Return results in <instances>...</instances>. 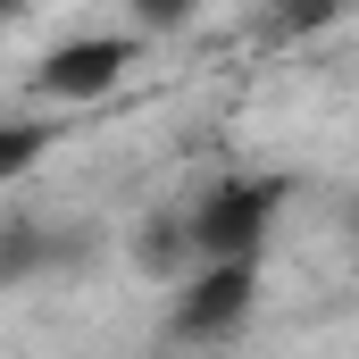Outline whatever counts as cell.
Listing matches in <instances>:
<instances>
[{"label":"cell","mask_w":359,"mask_h":359,"mask_svg":"<svg viewBox=\"0 0 359 359\" xmlns=\"http://www.w3.org/2000/svg\"><path fill=\"white\" fill-rule=\"evenodd\" d=\"M50 142H59V126H0V184L25 176V168L50 151Z\"/></svg>","instance_id":"obj_4"},{"label":"cell","mask_w":359,"mask_h":359,"mask_svg":"<svg viewBox=\"0 0 359 359\" xmlns=\"http://www.w3.org/2000/svg\"><path fill=\"white\" fill-rule=\"evenodd\" d=\"M126 8H134V25H151V34H159V25H184L201 0H126Z\"/></svg>","instance_id":"obj_5"},{"label":"cell","mask_w":359,"mask_h":359,"mask_svg":"<svg viewBox=\"0 0 359 359\" xmlns=\"http://www.w3.org/2000/svg\"><path fill=\"white\" fill-rule=\"evenodd\" d=\"M8 8H25V0H0V17H8Z\"/></svg>","instance_id":"obj_6"},{"label":"cell","mask_w":359,"mask_h":359,"mask_svg":"<svg viewBox=\"0 0 359 359\" xmlns=\"http://www.w3.org/2000/svg\"><path fill=\"white\" fill-rule=\"evenodd\" d=\"M134 59H142L134 34H76V42H59V50L42 59L34 92L59 100V109H92V100H109V92L134 76Z\"/></svg>","instance_id":"obj_2"},{"label":"cell","mask_w":359,"mask_h":359,"mask_svg":"<svg viewBox=\"0 0 359 359\" xmlns=\"http://www.w3.org/2000/svg\"><path fill=\"white\" fill-rule=\"evenodd\" d=\"M268 217H276V184H226L192 209V259H226V251H259L268 243Z\"/></svg>","instance_id":"obj_3"},{"label":"cell","mask_w":359,"mask_h":359,"mask_svg":"<svg viewBox=\"0 0 359 359\" xmlns=\"http://www.w3.org/2000/svg\"><path fill=\"white\" fill-rule=\"evenodd\" d=\"M259 301V251H226V259H201L176 284V334L184 343H217L251 318Z\"/></svg>","instance_id":"obj_1"}]
</instances>
